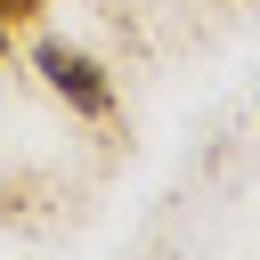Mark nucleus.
I'll return each mask as SVG.
<instances>
[{
    "mask_svg": "<svg viewBox=\"0 0 260 260\" xmlns=\"http://www.w3.org/2000/svg\"><path fill=\"white\" fill-rule=\"evenodd\" d=\"M32 73H41V89L65 98L81 122H114V73H106L89 49H73V41H41V49H32Z\"/></svg>",
    "mask_w": 260,
    "mask_h": 260,
    "instance_id": "f257e3e1",
    "label": "nucleus"
},
{
    "mask_svg": "<svg viewBox=\"0 0 260 260\" xmlns=\"http://www.w3.org/2000/svg\"><path fill=\"white\" fill-rule=\"evenodd\" d=\"M252 114H260V106H252Z\"/></svg>",
    "mask_w": 260,
    "mask_h": 260,
    "instance_id": "f03ea898",
    "label": "nucleus"
}]
</instances>
